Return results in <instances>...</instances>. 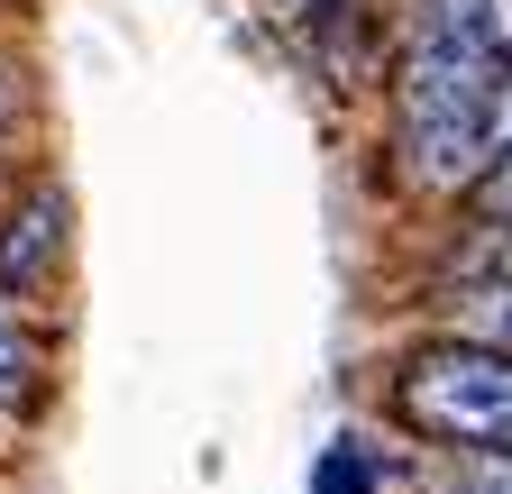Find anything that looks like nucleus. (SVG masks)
<instances>
[{"label": "nucleus", "mask_w": 512, "mask_h": 494, "mask_svg": "<svg viewBox=\"0 0 512 494\" xmlns=\"http://www.w3.org/2000/svg\"><path fill=\"white\" fill-rule=\"evenodd\" d=\"M64 193L55 183H37V193L10 211V229H0V293H37V284H55V257H64Z\"/></svg>", "instance_id": "f03ea898"}, {"label": "nucleus", "mask_w": 512, "mask_h": 494, "mask_svg": "<svg viewBox=\"0 0 512 494\" xmlns=\"http://www.w3.org/2000/svg\"><path fill=\"white\" fill-rule=\"evenodd\" d=\"M403 430H421L430 449L467 458V449H512V357L476 339H421L394 376Z\"/></svg>", "instance_id": "f257e3e1"}, {"label": "nucleus", "mask_w": 512, "mask_h": 494, "mask_svg": "<svg viewBox=\"0 0 512 494\" xmlns=\"http://www.w3.org/2000/svg\"><path fill=\"white\" fill-rule=\"evenodd\" d=\"M439 339H476L512 357V284H448L439 293Z\"/></svg>", "instance_id": "7ed1b4c3"}, {"label": "nucleus", "mask_w": 512, "mask_h": 494, "mask_svg": "<svg viewBox=\"0 0 512 494\" xmlns=\"http://www.w3.org/2000/svg\"><path fill=\"white\" fill-rule=\"evenodd\" d=\"M19 110H28V92H19V74H10V65H0V138L19 129Z\"/></svg>", "instance_id": "1a4fd4ad"}, {"label": "nucleus", "mask_w": 512, "mask_h": 494, "mask_svg": "<svg viewBox=\"0 0 512 494\" xmlns=\"http://www.w3.org/2000/svg\"><path fill=\"white\" fill-rule=\"evenodd\" d=\"M439 494H512V449H467L439 467Z\"/></svg>", "instance_id": "423d86ee"}, {"label": "nucleus", "mask_w": 512, "mask_h": 494, "mask_svg": "<svg viewBox=\"0 0 512 494\" xmlns=\"http://www.w3.org/2000/svg\"><path fill=\"white\" fill-rule=\"evenodd\" d=\"M311 494H384V485H375V467H366L357 440H330V458L311 467Z\"/></svg>", "instance_id": "0eeeda50"}, {"label": "nucleus", "mask_w": 512, "mask_h": 494, "mask_svg": "<svg viewBox=\"0 0 512 494\" xmlns=\"http://www.w3.org/2000/svg\"><path fill=\"white\" fill-rule=\"evenodd\" d=\"M293 10H311V0H293Z\"/></svg>", "instance_id": "9d476101"}, {"label": "nucleus", "mask_w": 512, "mask_h": 494, "mask_svg": "<svg viewBox=\"0 0 512 494\" xmlns=\"http://www.w3.org/2000/svg\"><path fill=\"white\" fill-rule=\"evenodd\" d=\"M476 220H512V147L485 165V183H476Z\"/></svg>", "instance_id": "6e6552de"}, {"label": "nucleus", "mask_w": 512, "mask_h": 494, "mask_svg": "<svg viewBox=\"0 0 512 494\" xmlns=\"http://www.w3.org/2000/svg\"><path fill=\"white\" fill-rule=\"evenodd\" d=\"M448 284H512V220H476L448 247Z\"/></svg>", "instance_id": "39448f33"}, {"label": "nucleus", "mask_w": 512, "mask_h": 494, "mask_svg": "<svg viewBox=\"0 0 512 494\" xmlns=\"http://www.w3.org/2000/svg\"><path fill=\"white\" fill-rule=\"evenodd\" d=\"M37 394H46V366H37V339L19 330V302L0 293V412H37Z\"/></svg>", "instance_id": "20e7f679"}]
</instances>
